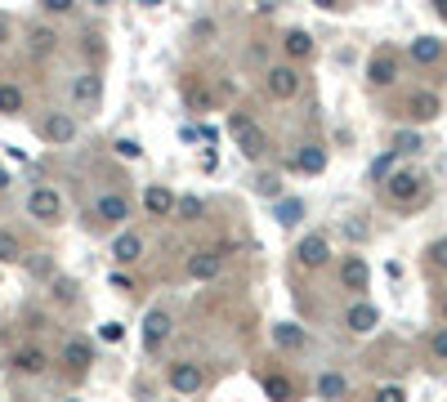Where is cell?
Wrapping results in <instances>:
<instances>
[{"mask_svg": "<svg viewBox=\"0 0 447 402\" xmlns=\"http://www.w3.org/2000/svg\"><path fill=\"white\" fill-rule=\"evenodd\" d=\"M228 134H233V143L242 148V157H260L264 153V148H269V139H264V130L251 121V116H242V112H233V116H228Z\"/></svg>", "mask_w": 447, "mask_h": 402, "instance_id": "1", "label": "cell"}, {"mask_svg": "<svg viewBox=\"0 0 447 402\" xmlns=\"http://www.w3.org/2000/svg\"><path fill=\"white\" fill-rule=\"evenodd\" d=\"M385 192H389L394 206H411V201L425 197V183H421V175H411V170H394L385 179Z\"/></svg>", "mask_w": 447, "mask_h": 402, "instance_id": "2", "label": "cell"}, {"mask_svg": "<svg viewBox=\"0 0 447 402\" xmlns=\"http://www.w3.org/2000/svg\"><path fill=\"white\" fill-rule=\"evenodd\" d=\"M264 86H269V94H273V98H295V94H300V72H295L291 63H282V67H269Z\"/></svg>", "mask_w": 447, "mask_h": 402, "instance_id": "3", "label": "cell"}, {"mask_svg": "<svg viewBox=\"0 0 447 402\" xmlns=\"http://www.w3.org/2000/svg\"><path fill=\"white\" fill-rule=\"evenodd\" d=\"M27 210H31V220H41V224H54L58 220V210H63V201L54 188H36L27 197Z\"/></svg>", "mask_w": 447, "mask_h": 402, "instance_id": "4", "label": "cell"}, {"mask_svg": "<svg viewBox=\"0 0 447 402\" xmlns=\"http://www.w3.org/2000/svg\"><path fill=\"white\" fill-rule=\"evenodd\" d=\"M206 384V376L197 371V362H175L170 366V389L175 393H197Z\"/></svg>", "mask_w": 447, "mask_h": 402, "instance_id": "5", "label": "cell"}, {"mask_svg": "<svg viewBox=\"0 0 447 402\" xmlns=\"http://www.w3.org/2000/svg\"><path fill=\"white\" fill-rule=\"evenodd\" d=\"M300 264L304 268H318V264H327V255H331V242H327V232H309V237L300 242Z\"/></svg>", "mask_w": 447, "mask_h": 402, "instance_id": "6", "label": "cell"}, {"mask_svg": "<svg viewBox=\"0 0 447 402\" xmlns=\"http://www.w3.org/2000/svg\"><path fill=\"white\" fill-rule=\"evenodd\" d=\"M220 268H224V255H220V250H202V255L188 259V277H192V282H210V277H220Z\"/></svg>", "mask_w": 447, "mask_h": 402, "instance_id": "7", "label": "cell"}, {"mask_svg": "<svg viewBox=\"0 0 447 402\" xmlns=\"http://www.w3.org/2000/svg\"><path fill=\"white\" fill-rule=\"evenodd\" d=\"M98 220L103 224H125L130 220V201L121 192H103L98 197Z\"/></svg>", "mask_w": 447, "mask_h": 402, "instance_id": "8", "label": "cell"}, {"mask_svg": "<svg viewBox=\"0 0 447 402\" xmlns=\"http://www.w3.org/2000/svg\"><path fill=\"white\" fill-rule=\"evenodd\" d=\"M165 335H170V317H165L161 309H153L143 317V349H161Z\"/></svg>", "mask_w": 447, "mask_h": 402, "instance_id": "9", "label": "cell"}, {"mask_svg": "<svg viewBox=\"0 0 447 402\" xmlns=\"http://www.w3.org/2000/svg\"><path fill=\"white\" fill-rule=\"evenodd\" d=\"M394 81H399V58L389 49L371 54V86H394Z\"/></svg>", "mask_w": 447, "mask_h": 402, "instance_id": "10", "label": "cell"}, {"mask_svg": "<svg viewBox=\"0 0 447 402\" xmlns=\"http://www.w3.org/2000/svg\"><path fill=\"white\" fill-rule=\"evenodd\" d=\"M344 326L358 331V335H367V331H376V326H380V313H376L371 304H354L349 313H344Z\"/></svg>", "mask_w": 447, "mask_h": 402, "instance_id": "11", "label": "cell"}, {"mask_svg": "<svg viewBox=\"0 0 447 402\" xmlns=\"http://www.w3.org/2000/svg\"><path fill=\"white\" fill-rule=\"evenodd\" d=\"M45 139L49 143H72L76 139V121H72V116H63V112H54L45 121Z\"/></svg>", "mask_w": 447, "mask_h": 402, "instance_id": "12", "label": "cell"}, {"mask_svg": "<svg viewBox=\"0 0 447 402\" xmlns=\"http://www.w3.org/2000/svg\"><path fill=\"white\" fill-rule=\"evenodd\" d=\"M143 206H148V215H170V210H179V201H175V192L170 188H148L143 192Z\"/></svg>", "mask_w": 447, "mask_h": 402, "instance_id": "13", "label": "cell"}, {"mask_svg": "<svg viewBox=\"0 0 447 402\" xmlns=\"http://www.w3.org/2000/svg\"><path fill=\"white\" fill-rule=\"evenodd\" d=\"M438 94H429V90H421V94H411V103H407V112L416 116V121H434L438 116Z\"/></svg>", "mask_w": 447, "mask_h": 402, "instance_id": "14", "label": "cell"}, {"mask_svg": "<svg viewBox=\"0 0 447 402\" xmlns=\"http://www.w3.org/2000/svg\"><path fill=\"white\" fill-rule=\"evenodd\" d=\"M139 255H143L139 232H121V237L112 242V259H117V264H130V259H139Z\"/></svg>", "mask_w": 447, "mask_h": 402, "instance_id": "15", "label": "cell"}, {"mask_svg": "<svg viewBox=\"0 0 447 402\" xmlns=\"http://www.w3.org/2000/svg\"><path fill=\"white\" fill-rule=\"evenodd\" d=\"M367 264H362V259H344L340 264V282H344V287H349V291H367Z\"/></svg>", "mask_w": 447, "mask_h": 402, "instance_id": "16", "label": "cell"}, {"mask_svg": "<svg viewBox=\"0 0 447 402\" xmlns=\"http://www.w3.org/2000/svg\"><path fill=\"white\" fill-rule=\"evenodd\" d=\"M438 58H443V41H434V36L411 41V63H438Z\"/></svg>", "mask_w": 447, "mask_h": 402, "instance_id": "17", "label": "cell"}, {"mask_svg": "<svg viewBox=\"0 0 447 402\" xmlns=\"http://www.w3.org/2000/svg\"><path fill=\"white\" fill-rule=\"evenodd\" d=\"M45 362H49V358L41 354V349H19V354H14V366H19L23 376H41Z\"/></svg>", "mask_w": 447, "mask_h": 402, "instance_id": "18", "label": "cell"}, {"mask_svg": "<svg viewBox=\"0 0 447 402\" xmlns=\"http://www.w3.org/2000/svg\"><path fill=\"white\" fill-rule=\"evenodd\" d=\"M63 362L81 371V366H90V362H94V354H90V344H86V340H68V344H63Z\"/></svg>", "mask_w": 447, "mask_h": 402, "instance_id": "19", "label": "cell"}, {"mask_svg": "<svg viewBox=\"0 0 447 402\" xmlns=\"http://www.w3.org/2000/svg\"><path fill=\"white\" fill-rule=\"evenodd\" d=\"M264 393L273 402H295V384L287 376H264Z\"/></svg>", "mask_w": 447, "mask_h": 402, "instance_id": "20", "label": "cell"}, {"mask_svg": "<svg viewBox=\"0 0 447 402\" xmlns=\"http://www.w3.org/2000/svg\"><path fill=\"white\" fill-rule=\"evenodd\" d=\"M282 45H287V54H291V58H309V54H313V36H309V31H300V27L287 31V41H282Z\"/></svg>", "mask_w": 447, "mask_h": 402, "instance_id": "21", "label": "cell"}, {"mask_svg": "<svg viewBox=\"0 0 447 402\" xmlns=\"http://www.w3.org/2000/svg\"><path fill=\"white\" fill-rule=\"evenodd\" d=\"M273 340L282 344V349H304V331L295 326V322H277L273 326Z\"/></svg>", "mask_w": 447, "mask_h": 402, "instance_id": "22", "label": "cell"}, {"mask_svg": "<svg viewBox=\"0 0 447 402\" xmlns=\"http://www.w3.org/2000/svg\"><path fill=\"white\" fill-rule=\"evenodd\" d=\"M295 165H300L304 175H322L327 170V153H322V148H304V153L295 157Z\"/></svg>", "mask_w": 447, "mask_h": 402, "instance_id": "23", "label": "cell"}, {"mask_svg": "<svg viewBox=\"0 0 447 402\" xmlns=\"http://www.w3.org/2000/svg\"><path fill=\"white\" fill-rule=\"evenodd\" d=\"M344 389H349V384H344V376H336V371H327V376L318 380V393H322L327 402H340V398H344Z\"/></svg>", "mask_w": 447, "mask_h": 402, "instance_id": "24", "label": "cell"}, {"mask_svg": "<svg viewBox=\"0 0 447 402\" xmlns=\"http://www.w3.org/2000/svg\"><path fill=\"white\" fill-rule=\"evenodd\" d=\"M72 98H76V103H94V98H98V76H76V86H72Z\"/></svg>", "mask_w": 447, "mask_h": 402, "instance_id": "25", "label": "cell"}, {"mask_svg": "<svg viewBox=\"0 0 447 402\" xmlns=\"http://www.w3.org/2000/svg\"><path fill=\"white\" fill-rule=\"evenodd\" d=\"M19 108H23V90L5 81V86H0V112H5V116H19Z\"/></svg>", "mask_w": 447, "mask_h": 402, "instance_id": "26", "label": "cell"}, {"mask_svg": "<svg viewBox=\"0 0 447 402\" xmlns=\"http://www.w3.org/2000/svg\"><path fill=\"white\" fill-rule=\"evenodd\" d=\"M54 31H49V27H36V31H31V54H36V58H45L49 54V49H54Z\"/></svg>", "mask_w": 447, "mask_h": 402, "instance_id": "27", "label": "cell"}, {"mask_svg": "<svg viewBox=\"0 0 447 402\" xmlns=\"http://www.w3.org/2000/svg\"><path fill=\"white\" fill-rule=\"evenodd\" d=\"M23 255V246H19V237H14V232H0V259L5 264H14Z\"/></svg>", "mask_w": 447, "mask_h": 402, "instance_id": "28", "label": "cell"}, {"mask_svg": "<svg viewBox=\"0 0 447 402\" xmlns=\"http://www.w3.org/2000/svg\"><path fill=\"white\" fill-rule=\"evenodd\" d=\"M255 192L260 197H282V179H277V175H260L255 179Z\"/></svg>", "mask_w": 447, "mask_h": 402, "instance_id": "29", "label": "cell"}, {"mask_svg": "<svg viewBox=\"0 0 447 402\" xmlns=\"http://www.w3.org/2000/svg\"><path fill=\"white\" fill-rule=\"evenodd\" d=\"M300 201H277V224H295V220H300Z\"/></svg>", "mask_w": 447, "mask_h": 402, "instance_id": "30", "label": "cell"}, {"mask_svg": "<svg viewBox=\"0 0 447 402\" xmlns=\"http://www.w3.org/2000/svg\"><path fill=\"white\" fill-rule=\"evenodd\" d=\"M179 215H184V220H197V215H202V197H179Z\"/></svg>", "mask_w": 447, "mask_h": 402, "instance_id": "31", "label": "cell"}, {"mask_svg": "<svg viewBox=\"0 0 447 402\" xmlns=\"http://www.w3.org/2000/svg\"><path fill=\"white\" fill-rule=\"evenodd\" d=\"M421 148V134H399V139H394V153H416Z\"/></svg>", "mask_w": 447, "mask_h": 402, "instance_id": "32", "label": "cell"}, {"mask_svg": "<svg viewBox=\"0 0 447 402\" xmlns=\"http://www.w3.org/2000/svg\"><path fill=\"white\" fill-rule=\"evenodd\" d=\"M376 402H407V393L399 384H385V389H376Z\"/></svg>", "mask_w": 447, "mask_h": 402, "instance_id": "33", "label": "cell"}, {"mask_svg": "<svg viewBox=\"0 0 447 402\" xmlns=\"http://www.w3.org/2000/svg\"><path fill=\"white\" fill-rule=\"evenodd\" d=\"M117 153H121L125 161H139V153H143V148H139L135 139H117Z\"/></svg>", "mask_w": 447, "mask_h": 402, "instance_id": "34", "label": "cell"}, {"mask_svg": "<svg viewBox=\"0 0 447 402\" xmlns=\"http://www.w3.org/2000/svg\"><path fill=\"white\" fill-rule=\"evenodd\" d=\"M98 335H103L108 344H117L121 340V322H103V326H98Z\"/></svg>", "mask_w": 447, "mask_h": 402, "instance_id": "35", "label": "cell"}, {"mask_svg": "<svg viewBox=\"0 0 447 402\" xmlns=\"http://www.w3.org/2000/svg\"><path fill=\"white\" fill-rule=\"evenodd\" d=\"M429 259H434L438 268H447V242H434V246H429Z\"/></svg>", "mask_w": 447, "mask_h": 402, "instance_id": "36", "label": "cell"}, {"mask_svg": "<svg viewBox=\"0 0 447 402\" xmlns=\"http://www.w3.org/2000/svg\"><path fill=\"white\" fill-rule=\"evenodd\" d=\"M108 287L125 295V291H135V282H130V277H121V273H112V277H108Z\"/></svg>", "mask_w": 447, "mask_h": 402, "instance_id": "37", "label": "cell"}, {"mask_svg": "<svg viewBox=\"0 0 447 402\" xmlns=\"http://www.w3.org/2000/svg\"><path fill=\"white\" fill-rule=\"evenodd\" d=\"M41 5H45L49 14H68V9L76 5V0H41Z\"/></svg>", "mask_w": 447, "mask_h": 402, "instance_id": "38", "label": "cell"}, {"mask_svg": "<svg viewBox=\"0 0 447 402\" xmlns=\"http://www.w3.org/2000/svg\"><path fill=\"white\" fill-rule=\"evenodd\" d=\"M429 344H434V354H438V358L447 362V331H438V335H434V340H429Z\"/></svg>", "mask_w": 447, "mask_h": 402, "instance_id": "39", "label": "cell"}, {"mask_svg": "<svg viewBox=\"0 0 447 402\" xmlns=\"http://www.w3.org/2000/svg\"><path fill=\"white\" fill-rule=\"evenodd\" d=\"M0 45H9V19L0 14Z\"/></svg>", "mask_w": 447, "mask_h": 402, "instance_id": "40", "label": "cell"}, {"mask_svg": "<svg viewBox=\"0 0 447 402\" xmlns=\"http://www.w3.org/2000/svg\"><path fill=\"white\" fill-rule=\"evenodd\" d=\"M434 9H438V19H447V0H434Z\"/></svg>", "mask_w": 447, "mask_h": 402, "instance_id": "41", "label": "cell"}, {"mask_svg": "<svg viewBox=\"0 0 447 402\" xmlns=\"http://www.w3.org/2000/svg\"><path fill=\"white\" fill-rule=\"evenodd\" d=\"M9 188V170H0V192H5Z\"/></svg>", "mask_w": 447, "mask_h": 402, "instance_id": "42", "label": "cell"}, {"mask_svg": "<svg viewBox=\"0 0 447 402\" xmlns=\"http://www.w3.org/2000/svg\"><path fill=\"white\" fill-rule=\"evenodd\" d=\"M443 322H447V299H443Z\"/></svg>", "mask_w": 447, "mask_h": 402, "instance_id": "43", "label": "cell"}, {"mask_svg": "<svg viewBox=\"0 0 447 402\" xmlns=\"http://www.w3.org/2000/svg\"><path fill=\"white\" fill-rule=\"evenodd\" d=\"M68 402H76V398H68Z\"/></svg>", "mask_w": 447, "mask_h": 402, "instance_id": "44", "label": "cell"}]
</instances>
